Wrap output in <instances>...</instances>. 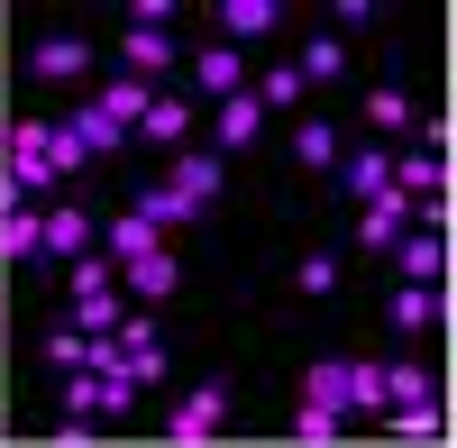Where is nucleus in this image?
I'll use <instances>...</instances> for the list:
<instances>
[{"mask_svg":"<svg viewBox=\"0 0 457 448\" xmlns=\"http://www.w3.org/2000/svg\"><path fill=\"white\" fill-rule=\"evenodd\" d=\"M394 266H403V284H439L448 275V238L439 229H403L394 238Z\"/></svg>","mask_w":457,"mask_h":448,"instance_id":"nucleus-4","label":"nucleus"},{"mask_svg":"<svg viewBox=\"0 0 457 448\" xmlns=\"http://www.w3.org/2000/svg\"><path fill=\"white\" fill-rule=\"evenodd\" d=\"M183 120H193V110H183V101H165V92H156V101H146V120H137V129L156 137V146H174V137H183Z\"/></svg>","mask_w":457,"mask_h":448,"instance_id":"nucleus-27","label":"nucleus"},{"mask_svg":"<svg viewBox=\"0 0 457 448\" xmlns=\"http://www.w3.org/2000/svg\"><path fill=\"white\" fill-rule=\"evenodd\" d=\"M46 357H55V376H83V357H92V329H55V339H46Z\"/></svg>","mask_w":457,"mask_h":448,"instance_id":"nucleus-26","label":"nucleus"},{"mask_svg":"<svg viewBox=\"0 0 457 448\" xmlns=\"http://www.w3.org/2000/svg\"><path fill=\"white\" fill-rule=\"evenodd\" d=\"M37 256H92V211H73V202H46L37 211Z\"/></svg>","mask_w":457,"mask_h":448,"instance_id":"nucleus-2","label":"nucleus"},{"mask_svg":"<svg viewBox=\"0 0 457 448\" xmlns=\"http://www.w3.org/2000/svg\"><path fill=\"white\" fill-rule=\"evenodd\" d=\"M293 430L312 439V448H329V439H348V412H329V402H302V412H293Z\"/></svg>","mask_w":457,"mask_h":448,"instance_id":"nucleus-24","label":"nucleus"},{"mask_svg":"<svg viewBox=\"0 0 457 448\" xmlns=\"http://www.w3.org/2000/svg\"><path fill=\"white\" fill-rule=\"evenodd\" d=\"M146 101H156V83H137V73H129V83H101V110H110L120 129H137V120H146Z\"/></svg>","mask_w":457,"mask_h":448,"instance_id":"nucleus-18","label":"nucleus"},{"mask_svg":"<svg viewBox=\"0 0 457 448\" xmlns=\"http://www.w3.org/2000/svg\"><path fill=\"white\" fill-rule=\"evenodd\" d=\"M129 376H137V385H156V376H165V339H146V348H129Z\"/></svg>","mask_w":457,"mask_h":448,"instance_id":"nucleus-31","label":"nucleus"},{"mask_svg":"<svg viewBox=\"0 0 457 448\" xmlns=\"http://www.w3.org/2000/svg\"><path fill=\"white\" fill-rule=\"evenodd\" d=\"M174 202H193V211H211L220 202V156H174V183H165Z\"/></svg>","mask_w":457,"mask_h":448,"instance_id":"nucleus-9","label":"nucleus"},{"mask_svg":"<svg viewBox=\"0 0 457 448\" xmlns=\"http://www.w3.org/2000/svg\"><path fill=\"white\" fill-rule=\"evenodd\" d=\"M256 129H265V101H256V92H228V101H220V146H247Z\"/></svg>","mask_w":457,"mask_h":448,"instance_id":"nucleus-16","label":"nucleus"},{"mask_svg":"<svg viewBox=\"0 0 457 448\" xmlns=\"http://www.w3.org/2000/svg\"><path fill=\"white\" fill-rule=\"evenodd\" d=\"M129 211H137V220H146V229H193V220H202V211H193V202H174V193H137V202H129Z\"/></svg>","mask_w":457,"mask_h":448,"instance_id":"nucleus-19","label":"nucleus"},{"mask_svg":"<svg viewBox=\"0 0 457 448\" xmlns=\"http://www.w3.org/2000/svg\"><path fill=\"white\" fill-rule=\"evenodd\" d=\"M220 421H228V394H220V385H193V394L174 402V421H165V430H174V439H211Z\"/></svg>","mask_w":457,"mask_h":448,"instance_id":"nucleus-6","label":"nucleus"},{"mask_svg":"<svg viewBox=\"0 0 457 448\" xmlns=\"http://www.w3.org/2000/svg\"><path fill=\"white\" fill-rule=\"evenodd\" d=\"M28 64L46 73V83H73V73L92 64V46H83V37H37V55H28Z\"/></svg>","mask_w":457,"mask_h":448,"instance_id":"nucleus-11","label":"nucleus"},{"mask_svg":"<svg viewBox=\"0 0 457 448\" xmlns=\"http://www.w3.org/2000/svg\"><path fill=\"white\" fill-rule=\"evenodd\" d=\"M174 247H146V256H129V266H120V293H137V303H165V293H174Z\"/></svg>","mask_w":457,"mask_h":448,"instance_id":"nucleus-5","label":"nucleus"},{"mask_svg":"<svg viewBox=\"0 0 457 448\" xmlns=\"http://www.w3.org/2000/svg\"><path fill=\"white\" fill-rule=\"evenodd\" d=\"M302 402H329V412H375L385 402V385H375V366H357V357H320L312 376H302Z\"/></svg>","mask_w":457,"mask_h":448,"instance_id":"nucleus-1","label":"nucleus"},{"mask_svg":"<svg viewBox=\"0 0 457 448\" xmlns=\"http://www.w3.org/2000/svg\"><path fill=\"white\" fill-rule=\"evenodd\" d=\"M430 320H439V284H403V293H394V329H403V339H421Z\"/></svg>","mask_w":457,"mask_h":448,"instance_id":"nucleus-13","label":"nucleus"},{"mask_svg":"<svg viewBox=\"0 0 457 448\" xmlns=\"http://www.w3.org/2000/svg\"><path fill=\"white\" fill-rule=\"evenodd\" d=\"M293 73H302V83H338V73H348V37H312Z\"/></svg>","mask_w":457,"mask_h":448,"instance_id":"nucleus-17","label":"nucleus"},{"mask_svg":"<svg viewBox=\"0 0 457 448\" xmlns=\"http://www.w3.org/2000/svg\"><path fill=\"white\" fill-rule=\"evenodd\" d=\"M394 430L403 439H439V402H394Z\"/></svg>","mask_w":457,"mask_h":448,"instance_id":"nucleus-29","label":"nucleus"},{"mask_svg":"<svg viewBox=\"0 0 457 448\" xmlns=\"http://www.w3.org/2000/svg\"><path fill=\"white\" fill-rule=\"evenodd\" d=\"M120 284H110V293H73V329H120Z\"/></svg>","mask_w":457,"mask_h":448,"instance_id":"nucleus-21","label":"nucleus"},{"mask_svg":"<svg viewBox=\"0 0 457 448\" xmlns=\"http://www.w3.org/2000/svg\"><path fill=\"white\" fill-rule=\"evenodd\" d=\"M110 284H120L110 256H73V293H110Z\"/></svg>","mask_w":457,"mask_h":448,"instance_id":"nucleus-30","label":"nucleus"},{"mask_svg":"<svg viewBox=\"0 0 457 448\" xmlns=\"http://www.w3.org/2000/svg\"><path fill=\"white\" fill-rule=\"evenodd\" d=\"M375 385H385V402H430V366L394 357V366H375Z\"/></svg>","mask_w":457,"mask_h":448,"instance_id":"nucleus-14","label":"nucleus"},{"mask_svg":"<svg viewBox=\"0 0 457 448\" xmlns=\"http://www.w3.org/2000/svg\"><path fill=\"white\" fill-rule=\"evenodd\" d=\"M174 64V28H129V73L146 83V73H165Z\"/></svg>","mask_w":457,"mask_h":448,"instance_id":"nucleus-15","label":"nucleus"},{"mask_svg":"<svg viewBox=\"0 0 457 448\" xmlns=\"http://www.w3.org/2000/svg\"><path fill=\"white\" fill-rule=\"evenodd\" d=\"M64 129H73V146H83V156H120V146H129V129H120V120H110V110H101V101H83V110H73V120H64Z\"/></svg>","mask_w":457,"mask_h":448,"instance_id":"nucleus-8","label":"nucleus"},{"mask_svg":"<svg viewBox=\"0 0 457 448\" xmlns=\"http://www.w3.org/2000/svg\"><path fill=\"white\" fill-rule=\"evenodd\" d=\"M247 92H256L265 110H293V101H302V92H312V83H302V73H293V64H275V73H256V83H247Z\"/></svg>","mask_w":457,"mask_h":448,"instance_id":"nucleus-23","label":"nucleus"},{"mask_svg":"<svg viewBox=\"0 0 457 448\" xmlns=\"http://www.w3.org/2000/svg\"><path fill=\"white\" fill-rule=\"evenodd\" d=\"M403 229H411V193H394V183H385L375 202H357V247H394Z\"/></svg>","mask_w":457,"mask_h":448,"instance_id":"nucleus-3","label":"nucleus"},{"mask_svg":"<svg viewBox=\"0 0 457 448\" xmlns=\"http://www.w3.org/2000/svg\"><path fill=\"white\" fill-rule=\"evenodd\" d=\"M0 256H37V202L0 211Z\"/></svg>","mask_w":457,"mask_h":448,"instance_id":"nucleus-25","label":"nucleus"},{"mask_svg":"<svg viewBox=\"0 0 457 448\" xmlns=\"http://www.w3.org/2000/svg\"><path fill=\"white\" fill-rule=\"evenodd\" d=\"M329 174L348 183V202H375V193H385V183H394V156H375V146H366V156H338Z\"/></svg>","mask_w":457,"mask_h":448,"instance_id":"nucleus-10","label":"nucleus"},{"mask_svg":"<svg viewBox=\"0 0 457 448\" xmlns=\"http://www.w3.org/2000/svg\"><path fill=\"white\" fill-rule=\"evenodd\" d=\"M202 92H211V101H228V92H247V64H238V46H220V37L202 46Z\"/></svg>","mask_w":457,"mask_h":448,"instance_id":"nucleus-12","label":"nucleus"},{"mask_svg":"<svg viewBox=\"0 0 457 448\" xmlns=\"http://www.w3.org/2000/svg\"><path fill=\"white\" fill-rule=\"evenodd\" d=\"M293 156L329 174V165H338V129H329V120H302V129H293Z\"/></svg>","mask_w":457,"mask_h":448,"instance_id":"nucleus-20","label":"nucleus"},{"mask_svg":"<svg viewBox=\"0 0 457 448\" xmlns=\"http://www.w3.org/2000/svg\"><path fill=\"white\" fill-rule=\"evenodd\" d=\"M366 120H375V129H411V92H394V83H375V101H366Z\"/></svg>","mask_w":457,"mask_h":448,"instance_id":"nucleus-28","label":"nucleus"},{"mask_svg":"<svg viewBox=\"0 0 457 448\" xmlns=\"http://www.w3.org/2000/svg\"><path fill=\"white\" fill-rule=\"evenodd\" d=\"M329 284H338V256H329V247L302 256V293H329Z\"/></svg>","mask_w":457,"mask_h":448,"instance_id":"nucleus-32","label":"nucleus"},{"mask_svg":"<svg viewBox=\"0 0 457 448\" xmlns=\"http://www.w3.org/2000/svg\"><path fill=\"white\" fill-rule=\"evenodd\" d=\"M275 0H220V46H247V37H275Z\"/></svg>","mask_w":457,"mask_h":448,"instance_id":"nucleus-7","label":"nucleus"},{"mask_svg":"<svg viewBox=\"0 0 457 448\" xmlns=\"http://www.w3.org/2000/svg\"><path fill=\"white\" fill-rule=\"evenodd\" d=\"M146 247H165V229H146V220L129 211L120 229H110V266H129V256H146Z\"/></svg>","mask_w":457,"mask_h":448,"instance_id":"nucleus-22","label":"nucleus"}]
</instances>
